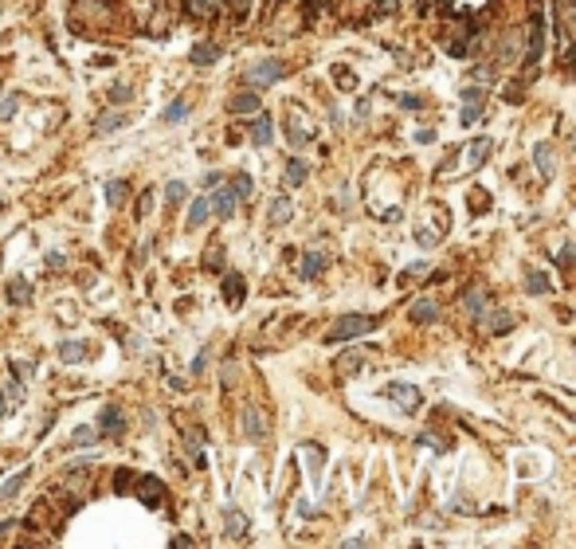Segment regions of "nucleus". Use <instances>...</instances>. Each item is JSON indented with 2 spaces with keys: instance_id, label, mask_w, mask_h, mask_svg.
I'll return each instance as SVG.
<instances>
[{
  "instance_id": "7c9ffc66",
  "label": "nucleus",
  "mask_w": 576,
  "mask_h": 549,
  "mask_svg": "<svg viewBox=\"0 0 576 549\" xmlns=\"http://www.w3.org/2000/svg\"><path fill=\"white\" fill-rule=\"evenodd\" d=\"M228 294H231V306L243 298V279H240V275H228Z\"/></svg>"
},
{
  "instance_id": "c85d7f7f",
  "label": "nucleus",
  "mask_w": 576,
  "mask_h": 549,
  "mask_svg": "<svg viewBox=\"0 0 576 549\" xmlns=\"http://www.w3.org/2000/svg\"><path fill=\"white\" fill-rule=\"evenodd\" d=\"M486 326H490L494 334H506V329L514 326V318H510V314H490V318H486Z\"/></svg>"
},
{
  "instance_id": "4468645a",
  "label": "nucleus",
  "mask_w": 576,
  "mask_h": 549,
  "mask_svg": "<svg viewBox=\"0 0 576 549\" xmlns=\"http://www.w3.org/2000/svg\"><path fill=\"white\" fill-rule=\"evenodd\" d=\"M126 196H130V184L126 181H106V204L110 208H122L126 204Z\"/></svg>"
},
{
  "instance_id": "4be33fe9",
  "label": "nucleus",
  "mask_w": 576,
  "mask_h": 549,
  "mask_svg": "<svg viewBox=\"0 0 576 549\" xmlns=\"http://www.w3.org/2000/svg\"><path fill=\"white\" fill-rule=\"evenodd\" d=\"M231 193L240 196V200H247V196L255 193V184H251V177L247 173H236V181H231Z\"/></svg>"
},
{
  "instance_id": "58836bf2",
  "label": "nucleus",
  "mask_w": 576,
  "mask_h": 549,
  "mask_svg": "<svg viewBox=\"0 0 576 549\" xmlns=\"http://www.w3.org/2000/svg\"><path fill=\"white\" fill-rule=\"evenodd\" d=\"M561 263H576V244H564V251H561Z\"/></svg>"
},
{
  "instance_id": "f03ea898",
  "label": "nucleus",
  "mask_w": 576,
  "mask_h": 549,
  "mask_svg": "<svg viewBox=\"0 0 576 549\" xmlns=\"http://www.w3.org/2000/svg\"><path fill=\"white\" fill-rule=\"evenodd\" d=\"M282 75H287V67L278 59H259L251 71H247V83H251V90H263V86H275Z\"/></svg>"
},
{
  "instance_id": "bb28decb",
  "label": "nucleus",
  "mask_w": 576,
  "mask_h": 549,
  "mask_svg": "<svg viewBox=\"0 0 576 549\" xmlns=\"http://www.w3.org/2000/svg\"><path fill=\"white\" fill-rule=\"evenodd\" d=\"M435 314H439V306H435V302H416V310H412L416 322H432Z\"/></svg>"
},
{
  "instance_id": "2eb2a0df",
  "label": "nucleus",
  "mask_w": 576,
  "mask_h": 549,
  "mask_svg": "<svg viewBox=\"0 0 576 549\" xmlns=\"http://www.w3.org/2000/svg\"><path fill=\"white\" fill-rule=\"evenodd\" d=\"M325 263H329V256H322V251H310V256L302 259V275H306V279H314V275H322V271H325Z\"/></svg>"
},
{
  "instance_id": "a19ab883",
  "label": "nucleus",
  "mask_w": 576,
  "mask_h": 549,
  "mask_svg": "<svg viewBox=\"0 0 576 549\" xmlns=\"http://www.w3.org/2000/svg\"><path fill=\"white\" fill-rule=\"evenodd\" d=\"M8 412V401H4V392H0V416Z\"/></svg>"
},
{
  "instance_id": "b1692460",
  "label": "nucleus",
  "mask_w": 576,
  "mask_h": 549,
  "mask_svg": "<svg viewBox=\"0 0 576 549\" xmlns=\"http://www.w3.org/2000/svg\"><path fill=\"white\" fill-rule=\"evenodd\" d=\"M184 196H189V184H184V181H169L165 184V200H169V204H180Z\"/></svg>"
},
{
  "instance_id": "5701e85b",
  "label": "nucleus",
  "mask_w": 576,
  "mask_h": 549,
  "mask_svg": "<svg viewBox=\"0 0 576 549\" xmlns=\"http://www.w3.org/2000/svg\"><path fill=\"white\" fill-rule=\"evenodd\" d=\"M486 153H490V142H474L470 153H467V165H470V169H479L482 161H486Z\"/></svg>"
},
{
  "instance_id": "f257e3e1",
  "label": "nucleus",
  "mask_w": 576,
  "mask_h": 549,
  "mask_svg": "<svg viewBox=\"0 0 576 549\" xmlns=\"http://www.w3.org/2000/svg\"><path fill=\"white\" fill-rule=\"evenodd\" d=\"M376 329V318H365V314H345L337 318L334 329H329V342H353L361 334H372Z\"/></svg>"
},
{
  "instance_id": "e433bc0d",
  "label": "nucleus",
  "mask_w": 576,
  "mask_h": 549,
  "mask_svg": "<svg viewBox=\"0 0 576 549\" xmlns=\"http://www.w3.org/2000/svg\"><path fill=\"white\" fill-rule=\"evenodd\" d=\"M212 4H216V0H189V8H192V12H208Z\"/></svg>"
},
{
  "instance_id": "cd10ccee",
  "label": "nucleus",
  "mask_w": 576,
  "mask_h": 549,
  "mask_svg": "<svg viewBox=\"0 0 576 549\" xmlns=\"http://www.w3.org/2000/svg\"><path fill=\"white\" fill-rule=\"evenodd\" d=\"M157 490H161V483H157V479H142V499H145V506H157Z\"/></svg>"
},
{
  "instance_id": "393cba45",
  "label": "nucleus",
  "mask_w": 576,
  "mask_h": 549,
  "mask_svg": "<svg viewBox=\"0 0 576 549\" xmlns=\"http://www.w3.org/2000/svg\"><path fill=\"white\" fill-rule=\"evenodd\" d=\"M526 287H529V294H545V291H549V279H545V275H541V271H529Z\"/></svg>"
},
{
  "instance_id": "20e7f679",
  "label": "nucleus",
  "mask_w": 576,
  "mask_h": 549,
  "mask_svg": "<svg viewBox=\"0 0 576 549\" xmlns=\"http://www.w3.org/2000/svg\"><path fill=\"white\" fill-rule=\"evenodd\" d=\"M189 110H192V102H189L184 95H180V98H173V102H169V106L161 110V122H165V126H180L184 118H189Z\"/></svg>"
},
{
  "instance_id": "39448f33",
  "label": "nucleus",
  "mask_w": 576,
  "mask_h": 549,
  "mask_svg": "<svg viewBox=\"0 0 576 549\" xmlns=\"http://www.w3.org/2000/svg\"><path fill=\"white\" fill-rule=\"evenodd\" d=\"M388 396H392L404 412H416V408H420V389H412V385H392Z\"/></svg>"
},
{
  "instance_id": "c9c22d12",
  "label": "nucleus",
  "mask_w": 576,
  "mask_h": 549,
  "mask_svg": "<svg viewBox=\"0 0 576 549\" xmlns=\"http://www.w3.org/2000/svg\"><path fill=\"white\" fill-rule=\"evenodd\" d=\"M204 365H208V349H200L196 361H192V373H204Z\"/></svg>"
},
{
  "instance_id": "1a4fd4ad",
  "label": "nucleus",
  "mask_w": 576,
  "mask_h": 549,
  "mask_svg": "<svg viewBox=\"0 0 576 549\" xmlns=\"http://www.w3.org/2000/svg\"><path fill=\"white\" fill-rule=\"evenodd\" d=\"M28 479H32V467H20L16 475H8V479H0V499H12L16 490L24 487Z\"/></svg>"
},
{
  "instance_id": "9d476101",
  "label": "nucleus",
  "mask_w": 576,
  "mask_h": 549,
  "mask_svg": "<svg viewBox=\"0 0 576 549\" xmlns=\"http://www.w3.org/2000/svg\"><path fill=\"white\" fill-rule=\"evenodd\" d=\"M86 342H63L59 345V357H63V365H79V361H86Z\"/></svg>"
},
{
  "instance_id": "ddd939ff",
  "label": "nucleus",
  "mask_w": 576,
  "mask_h": 549,
  "mask_svg": "<svg viewBox=\"0 0 576 549\" xmlns=\"http://www.w3.org/2000/svg\"><path fill=\"white\" fill-rule=\"evenodd\" d=\"M231 114H259V95H255V90L236 95L231 98Z\"/></svg>"
},
{
  "instance_id": "a878e982",
  "label": "nucleus",
  "mask_w": 576,
  "mask_h": 549,
  "mask_svg": "<svg viewBox=\"0 0 576 549\" xmlns=\"http://www.w3.org/2000/svg\"><path fill=\"white\" fill-rule=\"evenodd\" d=\"M541 44H545V39H541V20H533V39H529V63H537V59H541Z\"/></svg>"
},
{
  "instance_id": "2f4dec72",
  "label": "nucleus",
  "mask_w": 576,
  "mask_h": 549,
  "mask_svg": "<svg viewBox=\"0 0 576 549\" xmlns=\"http://www.w3.org/2000/svg\"><path fill=\"white\" fill-rule=\"evenodd\" d=\"M110 98H114V102H126V98H133V86H126V83L110 86Z\"/></svg>"
},
{
  "instance_id": "37998d69",
  "label": "nucleus",
  "mask_w": 576,
  "mask_h": 549,
  "mask_svg": "<svg viewBox=\"0 0 576 549\" xmlns=\"http://www.w3.org/2000/svg\"><path fill=\"white\" fill-rule=\"evenodd\" d=\"M0 98H4V86H0Z\"/></svg>"
},
{
  "instance_id": "79ce46f5",
  "label": "nucleus",
  "mask_w": 576,
  "mask_h": 549,
  "mask_svg": "<svg viewBox=\"0 0 576 549\" xmlns=\"http://www.w3.org/2000/svg\"><path fill=\"white\" fill-rule=\"evenodd\" d=\"M0 208H4V196H0Z\"/></svg>"
},
{
  "instance_id": "dca6fc26",
  "label": "nucleus",
  "mask_w": 576,
  "mask_h": 549,
  "mask_svg": "<svg viewBox=\"0 0 576 549\" xmlns=\"http://www.w3.org/2000/svg\"><path fill=\"white\" fill-rule=\"evenodd\" d=\"M294 216V204H290V196H275V204H271V224H287Z\"/></svg>"
},
{
  "instance_id": "f8f14e48",
  "label": "nucleus",
  "mask_w": 576,
  "mask_h": 549,
  "mask_svg": "<svg viewBox=\"0 0 576 549\" xmlns=\"http://www.w3.org/2000/svg\"><path fill=\"white\" fill-rule=\"evenodd\" d=\"M118 126H126V114H122V110H110V114L95 118V134H114Z\"/></svg>"
},
{
  "instance_id": "9b49d317",
  "label": "nucleus",
  "mask_w": 576,
  "mask_h": 549,
  "mask_svg": "<svg viewBox=\"0 0 576 549\" xmlns=\"http://www.w3.org/2000/svg\"><path fill=\"white\" fill-rule=\"evenodd\" d=\"M271 137H275V126H271L267 114H259L255 126H251V142H255V146H271Z\"/></svg>"
},
{
  "instance_id": "423d86ee",
  "label": "nucleus",
  "mask_w": 576,
  "mask_h": 549,
  "mask_svg": "<svg viewBox=\"0 0 576 549\" xmlns=\"http://www.w3.org/2000/svg\"><path fill=\"white\" fill-rule=\"evenodd\" d=\"M98 427L106 432V436H122L126 432V416H122V408H102V416H98Z\"/></svg>"
},
{
  "instance_id": "f704fd0d",
  "label": "nucleus",
  "mask_w": 576,
  "mask_h": 549,
  "mask_svg": "<svg viewBox=\"0 0 576 549\" xmlns=\"http://www.w3.org/2000/svg\"><path fill=\"white\" fill-rule=\"evenodd\" d=\"M479 118H482V110H479V106H467V110H463V118H459V122H463V126H474V122H479Z\"/></svg>"
},
{
  "instance_id": "0eeeda50",
  "label": "nucleus",
  "mask_w": 576,
  "mask_h": 549,
  "mask_svg": "<svg viewBox=\"0 0 576 549\" xmlns=\"http://www.w3.org/2000/svg\"><path fill=\"white\" fill-rule=\"evenodd\" d=\"M208 216H212V204H208V196H196L189 208V232H196V228H204Z\"/></svg>"
},
{
  "instance_id": "4c0bfd02",
  "label": "nucleus",
  "mask_w": 576,
  "mask_h": 549,
  "mask_svg": "<svg viewBox=\"0 0 576 549\" xmlns=\"http://www.w3.org/2000/svg\"><path fill=\"white\" fill-rule=\"evenodd\" d=\"M149 208H153V193H145V196H142V208H137V216L145 220V216H149Z\"/></svg>"
},
{
  "instance_id": "7ed1b4c3",
  "label": "nucleus",
  "mask_w": 576,
  "mask_h": 549,
  "mask_svg": "<svg viewBox=\"0 0 576 549\" xmlns=\"http://www.w3.org/2000/svg\"><path fill=\"white\" fill-rule=\"evenodd\" d=\"M208 204H212V216H220V220H231V216H236V204H240V196L231 193L228 184H224V189H220V184H216V193L208 196Z\"/></svg>"
},
{
  "instance_id": "c756f323",
  "label": "nucleus",
  "mask_w": 576,
  "mask_h": 549,
  "mask_svg": "<svg viewBox=\"0 0 576 549\" xmlns=\"http://www.w3.org/2000/svg\"><path fill=\"white\" fill-rule=\"evenodd\" d=\"M482 306H486V294H482V291H470V294H467V310H470V314H482Z\"/></svg>"
},
{
  "instance_id": "f3484780",
  "label": "nucleus",
  "mask_w": 576,
  "mask_h": 549,
  "mask_svg": "<svg viewBox=\"0 0 576 549\" xmlns=\"http://www.w3.org/2000/svg\"><path fill=\"white\" fill-rule=\"evenodd\" d=\"M216 59H220V51L212 48V44H196V48H192V63H196V67H212Z\"/></svg>"
},
{
  "instance_id": "a211bd4d",
  "label": "nucleus",
  "mask_w": 576,
  "mask_h": 549,
  "mask_svg": "<svg viewBox=\"0 0 576 549\" xmlns=\"http://www.w3.org/2000/svg\"><path fill=\"white\" fill-rule=\"evenodd\" d=\"M243 534H247V514L228 506V537H243Z\"/></svg>"
},
{
  "instance_id": "6e6552de",
  "label": "nucleus",
  "mask_w": 576,
  "mask_h": 549,
  "mask_svg": "<svg viewBox=\"0 0 576 549\" xmlns=\"http://www.w3.org/2000/svg\"><path fill=\"white\" fill-rule=\"evenodd\" d=\"M243 436H247V439H255V443H259V439L267 436L263 416L255 412V408H243Z\"/></svg>"
},
{
  "instance_id": "72a5a7b5",
  "label": "nucleus",
  "mask_w": 576,
  "mask_h": 549,
  "mask_svg": "<svg viewBox=\"0 0 576 549\" xmlns=\"http://www.w3.org/2000/svg\"><path fill=\"white\" fill-rule=\"evenodd\" d=\"M12 110H16V95H4L0 98V118H12Z\"/></svg>"
},
{
  "instance_id": "aec40b11",
  "label": "nucleus",
  "mask_w": 576,
  "mask_h": 549,
  "mask_svg": "<svg viewBox=\"0 0 576 549\" xmlns=\"http://www.w3.org/2000/svg\"><path fill=\"white\" fill-rule=\"evenodd\" d=\"M306 173H310L306 161H287V184H302L306 181Z\"/></svg>"
},
{
  "instance_id": "6ab92c4d",
  "label": "nucleus",
  "mask_w": 576,
  "mask_h": 549,
  "mask_svg": "<svg viewBox=\"0 0 576 549\" xmlns=\"http://www.w3.org/2000/svg\"><path fill=\"white\" fill-rule=\"evenodd\" d=\"M8 298H12L16 306H24V302H32V287H28L24 279H12L8 282Z\"/></svg>"
},
{
  "instance_id": "ea45409f",
  "label": "nucleus",
  "mask_w": 576,
  "mask_h": 549,
  "mask_svg": "<svg viewBox=\"0 0 576 549\" xmlns=\"http://www.w3.org/2000/svg\"><path fill=\"white\" fill-rule=\"evenodd\" d=\"M8 530H12V518H4V522H0V537L8 534Z\"/></svg>"
},
{
  "instance_id": "412c9836",
  "label": "nucleus",
  "mask_w": 576,
  "mask_h": 549,
  "mask_svg": "<svg viewBox=\"0 0 576 549\" xmlns=\"http://www.w3.org/2000/svg\"><path fill=\"white\" fill-rule=\"evenodd\" d=\"M533 161H537L541 177H553V153H549V146H537V149H533Z\"/></svg>"
},
{
  "instance_id": "473e14b6",
  "label": "nucleus",
  "mask_w": 576,
  "mask_h": 549,
  "mask_svg": "<svg viewBox=\"0 0 576 549\" xmlns=\"http://www.w3.org/2000/svg\"><path fill=\"white\" fill-rule=\"evenodd\" d=\"M75 443H95V439H98V432H95V427H79V432H75Z\"/></svg>"
}]
</instances>
